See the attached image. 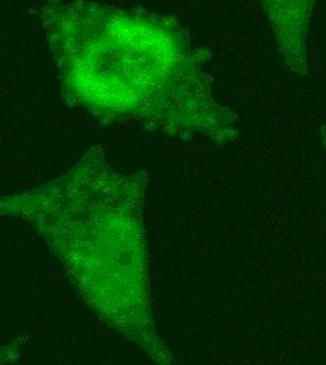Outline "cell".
Wrapping results in <instances>:
<instances>
[{
  "label": "cell",
  "instance_id": "1",
  "mask_svg": "<svg viewBox=\"0 0 326 365\" xmlns=\"http://www.w3.org/2000/svg\"><path fill=\"white\" fill-rule=\"evenodd\" d=\"M41 26L65 98L108 125L151 134L238 138L186 30L172 17L96 0H47Z\"/></svg>",
  "mask_w": 326,
  "mask_h": 365
},
{
  "label": "cell",
  "instance_id": "2",
  "mask_svg": "<svg viewBox=\"0 0 326 365\" xmlns=\"http://www.w3.org/2000/svg\"><path fill=\"white\" fill-rule=\"evenodd\" d=\"M146 187L145 172L124 173L93 148L65 175L0 197V215L21 218L36 229L106 326L155 363L173 364L153 319Z\"/></svg>",
  "mask_w": 326,
  "mask_h": 365
},
{
  "label": "cell",
  "instance_id": "3",
  "mask_svg": "<svg viewBox=\"0 0 326 365\" xmlns=\"http://www.w3.org/2000/svg\"><path fill=\"white\" fill-rule=\"evenodd\" d=\"M315 1L260 0L280 53L297 75H305L308 69L307 41Z\"/></svg>",
  "mask_w": 326,
  "mask_h": 365
}]
</instances>
